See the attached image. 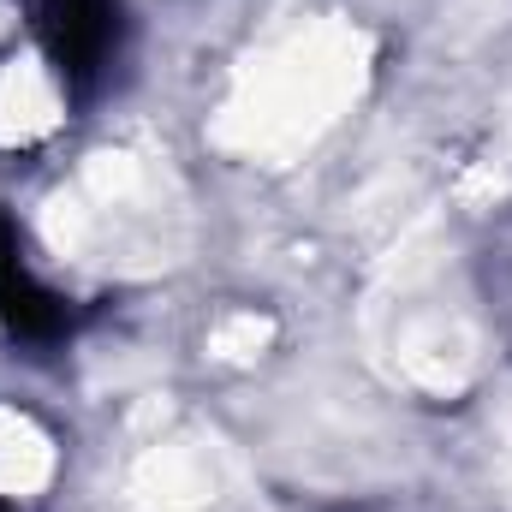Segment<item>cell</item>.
<instances>
[{
	"label": "cell",
	"mask_w": 512,
	"mask_h": 512,
	"mask_svg": "<svg viewBox=\"0 0 512 512\" xmlns=\"http://www.w3.org/2000/svg\"><path fill=\"white\" fill-rule=\"evenodd\" d=\"M30 6V36L60 78L66 102L90 108L126 48V6L120 0H24Z\"/></svg>",
	"instance_id": "1"
},
{
	"label": "cell",
	"mask_w": 512,
	"mask_h": 512,
	"mask_svg": "<svg viewBox=\"0 0 512 512\" xmlns=\"http://www.w3.org/2000/svg\"><path fill=\"white\" fill-rule=\"evenodd\" d=\"M334 512H370V507H334Z\"/></svg>",
	"instance_id": "4"
},
{
	"label": "cell",
	"mask_w": 512,
	"mask_h": 512,
	"mask_svg": "<svg viewBox=\"0 0 512 512\" xmlns=\"http://www.w3.org/2000/svg\"><path fill=\"white\" fill-rule=\"evenodd\" d=\"M0 328L24 346H60L78 328V310L66 292H54L30 256H24V233L18 221L0 209Z\"/></svg>",
	"instance_id": "2"
},
{
	"label": "cell",
	"mask_w": 512,
	"mask_h": 512,
	"mask_svg": "<svg viewBox=\"0 0 512 512\" xmlns=\"http://www.w3.org/2000/svg\"><path fill=\"white\" fill-rule=\"evenodd\" d=\"M0 512H30V507H18V501H12V495H0Z\"/></svg>",
	"instance_id": "3"
}]
</instances>
